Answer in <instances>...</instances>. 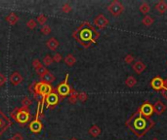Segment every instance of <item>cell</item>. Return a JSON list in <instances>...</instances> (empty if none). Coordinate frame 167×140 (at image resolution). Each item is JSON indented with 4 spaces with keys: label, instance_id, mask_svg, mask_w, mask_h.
I'll use <instances>...</instances> for the list:
<instances>
[{
    "label": "cell",
    "instance_id": "obj_1",
    "mask_svg": "<svg viewBox=\"0 0 167 140\" xmlns=\"http://www.w3.org/2000/svg\"><path fill=\"white\" fill-rule=\"evenodd\" d=\"M73 37L84 48H89L95 44L100 37V33L96 30L92 24L88 22H84L77 29L73 31Z\"/></svg>",
    "mask_w": 167,
    "mask_h": 140
},
{
    "label": "cell",
    "instance_id": "obj_2",
    "mask_svg": "<svg viewBox=\"0 0 167 140\" xmlns=\"http://www.w3.org/2000/svg\"><path fill=\"white\" fill-rule=\"evenodd\" d=\"M126 126L137 137H143L150 129L155 126V122L150 118L144 117L139 111H137L126 122Z\"/></svg>",
    "mask_w": 167,
    "mask_h": 140
},
{
    "label": "cell",
    "instance_id": "obj_3",
    "mask_svg": "<svg viewBox=\"0 0 167 140\" xmlns=\"http://www.w3.org/2000/svg\"><path fill=\"white\" fill-rule=\"evenodd\" d=\"M28 90L32 93H35L42 98H46V96L50 93L52 90H53V88L50 84H47L41 81V82H36L34 81L33 83L29 85L28 87Z\"/></svg>",
    "mask_w": 167,
    "mask_h": 140
},
{
    "label": "cell",
    "instance_id": "obj_4",
    "mask_svg": "<svg viewBox=\"0 0 167 140\" xmlns=\"http://www.w3.org/2000/svg\"><path fill=\"white\" fill-rule=\"evenodd\" d=\"M11 117L14 121L21 123V126H23L29 121V119H30V112H29V109L25 108V107L15 108L11 112Z\"/></svg>",
    "mask_w": 167,
    "mask_h": 140
},
{
    "label": "cell",
    "instance_id": "obj_5",
    "mask_svg": "<svg viewBox=\"0 0 167 140\" xmlns=\"http://www.w3.org/2000/svg\"><path fill=\"white\" fill-rule=\"evenodd\" d=\"M68 74L65 75V81L63 83H61L60 85H59V86L57 87V89H56V92H57L58 95L60 96L61 100H63L68 95H70V90H71V89H73V88L68 84Z\"/></svg>",
    "mask_w": 167,
    "mask_h": 140
},
{
    "label": "cell",
    "instance_id": "obj_6",
    "mask_svg": "<svg viewBox=\"0 0 167 140\" xmlns=\"http://www.w3.org/2000/svg\"><path fill=\"white\" fill-rule=\"evenodd\" d=\"M107 10H109V12L113 16H114V17H118L119 15H121L123 13L124 6L121 4L119 1L114 0V1H113L109 6H107Z\"/></svg>",
    "mask_w": 167,
    "mask_h": 140
},
{
    "label": "cell",
    "instance_id": "obj_7",
    "mask_svg": "<svg viewBox=\"0 0 167 140\" xmlns=\"http://www.w3.org/2000/svg\"><path fill=\"white\" fill-rule=\"evenodd\" d=\"M60 101V97H59L56 90L53 89V90L48 94L46 96V99H45V105H46L47 108L49 107H54Z\"/></svg>",
    "mask_w": 167,
    "mask_h": 140
},
{
    "label": "cell",
    "instance_id": "obj_8",
    "mask_svg": "<svg viewBox=\"0 0 167 140\" xmlns=\"http://www.w3.org/2000/svg\"><path fill=\"white\" fill-rule=\"evenodd\" d=\"M12 122L7 116L0 110V136L4 133L11 126Z\"/></svg>",
    "mask_w": 167,
    "mask_h": 140
},
{
    "label": "cell",
    "instance_id": "obj_9",
    "mask_svg": "<svg viewBox=\"0 0 167 140\" xmlns=\"http://www.w3.org/2000/svg\"><path fill=\"white\" fill-rule=\"evenodd\" d=\"M139 113L141 115H143L144 117H147V118H150L155 111H153V105L150 104V102H145L143 103L142 105L140 106V108L138 109Z\"/></svg>",
    "mask_w": 167,
    "mask_h": 140
},
{
    "label": "cell",
    "instance_id": "obj_10",
    "mask_svg": "<svg viewBox=\"0 0 167 140\" xmlns=\"http://www.w3.org/2000/svg\"><path fill=\"white\" fill-rule=\"evenodd\" d=\"M94 24L96 25L98 28L104 29L107 24H109V19L105 17L103 14H100L94 19Z\"/></svg>",
    "mask_w": 167,
    "mask_h": 140
},
{
    "label": "cell",
    "instance_id": "obj_11",
    "mask_svg": "<svg viewBox=\"0 0 167 140\" xmlns=\"http://www.w3.org/2000/svg\"><path fill=\"white\" fill-rule=\"evenodd\" d=\"M28 126L31 132H33V133H39L42 131V129H43V125H42L41 121L39 120V118H36V117H35V119L33 121H31L29 123Z\"/></svg>",
    "mask_w": 167,
    "mask_h": 140
},
{
    "label": "cell",
    "instance_id": "obj_12",
    "mask_svg": "<svg viewBox=\"0 0 167 140\" xmlns=\"http://www.w3.org/2000/svg\"><path fill=\"white\" fill-rule=\"evenodd\" d=\"M150 87L155 90H161L164 88V81L160 76H155L150 81Z\"/></svg>",
    "mask_w": 167,
    "mask_h": 140
},
{
    "label": "cell",
    "instance_id": "obj_13",
    "mask_svg": "<svg viewBox=\"0 0 167 140\" xmlns=\"http://www.w3.org/2000/svg\"><path fill=\"white\" fill-rule=\"evenodd\" d=\"M167 107L163 102H161L160 100H158L155 104H153V111L156 114V115L160 116L161 114H163L166 111Z\"/></svg>",
    "mask_w": 167,
    "mask_h": 140
},
{
    "label": "cell",
    "instance_id": "obj_14",
    "mask_svg": "<svg viewBox=\"0 0 167 140\" xmlns=\"http://www.w3.org/2000/svg\"><path fill=\"white\" fill-rule=\"evenodd\" d=\"M23 79H24V78H23V76L18 72V71H15V72L13 73L9 78L10 82L14 85V86H18V85L21 84L23 82Z\"/></svg>",
    "mask_w": 167,
    "mask_h": 140
},
{
    "label": "cell",
    "instance_id": "obj_15",
    "mask_svg": "<svg viewBox=\"0 0 167 140\" xmlns=\"http://www.w3.org/2000/svg\"><path fill=\"white\" fill-rule=\"evenodd\" d=\"M132 67H133V70L135 71V73L137 74H142L147 68L146 64L141 60H137L136 62L133 64Z\"/></svg>",
    "mask_w": 167,
    "mask_h": 140
},
{
    "label": "cell",
    "instance_id": "obj_16",
    "mask_svg": "<svg viewBox=\"0 0 167 140\" xmlns=\"http://www.w3.org/2000/svg\"><path fill=\"white\" fill-rule=\"evenodd\" d=\"M59 45H60V43H59V41L55 37L50 38L46 42V46L49 48V50H51V51H55L56 49L59 47Z\"/></svg>",
    "mask_w": 167,
    "mask_h": 140
},
{
    "label": "cell",
    "instance_id": "obj_17",
    "mask_svg": "<svg viewBox=\"0 0 167 140\" xmlns=\"http://www.w3.org/2000/svg\"><path fill=\"white\" fill-rule=\"evenodd\" d=\"M5 19H6V22H7L9 24L14 25L19 22V16L17 14H15V13H10L7 17H6Z\"/></svg>",
    "mask_w": 167,
    "mask_h": 140
},
{
    "label": "cell",
    "instance_id": "obj_18",
    "mask_svg": "<svg viewBox=\"0 0 167 140\" xmlns=\"http://www.w3.org/2000/svg\"><path fill=\"white\" fill-rule=\"evenodd\" d=\"M41 80L43 81V82L47 83V84H51L56 80V77L50 72V71H48V72H46L43 76L41 77Z\"/></svg>",
    "mask_w": 167,
    "mask_h": 140
},
{
    "label": "cell",
    "instance_id": "obj_19",
    "mask_svg": "<svg viewBox=\"0 0 167 140\" xmlns=\"http://www.w3.org/2000/svg\"><path fill=\"white\" fill-rule=\"evenodd\" d=\"M155 8L158 13H160V14H164L167 11V3L165 1H163V0H161V1H159L158 4L155 5Z\"/></svg>",
    "mask_w": 167,
    "mask_h": 140
},
{
    "label": "cell",
    "instance_id": "obj_20",
    "mask_svg": "<svg viewBox=\"0 0 167 140\" xmlns=\"http://www.w3.org/2000/svg\"><path fill=\"white\" fill-rule=\"evenodd\" d=\"M88 132H89V134L91 136H93V137H98V136L101 134V129L97 125H93L89 129Z\"/></svg>",
    "mask_w": 167,
    "mask_h": 140
},
{
    "label": "cell",
    "instance_id": "obj_21",
    "mask_svg": "<svg viewBox=\"0 0 167 140\" xmlns=\"http://www.w3.org/2000/svg\"><path fill=\"white\" fill-rule=\"evenodd\" d=\"M64 61H65V63L67 64L68 66L71 67V66L74 65L75 62H76V58H75L71 54H70V55H68V56L65 57Z\"/></svg>",
    "mask_w": 167,
    "mask_h": 140
},
{
    "label": "cell",
    "instance_id": "obj_22",
    "mask_svg": "<svg viewBox=\"0 0 167 140\" xmlns=\"http://www.w3.org/2000/svg\"><path fill=\"white\" fill-rule=\"evenodd\" d=\"M77 96H78V93L74 89H71L70 93V97H68V102L70 104H75L78 100Z\"/></svg>",
    "mask_w": 167,
    "mask_h": 140
},
{
    "label": "cell",
    "instance_id": "obj_23",
    "mask_svg": "<svg viewBox=\"0 0 167 140\" xmlns=\"http://www.w3.org/2000/svg\"><path fill=\"white\" fill-rule=\"evenodd\" d=\"M136 84H137V80H136L135 77L129 76V77L126 78V80H125V85H126V86L128 87V88H133Z\"/></svg>",
    "mask_w": 167,
    "mask_h": 140
},
{
    "label": "cell",
    "instance_id": "obj_24",
    "mask_svg": "<svg viewBox=\"0 0 167 140\" xmlns=\"http://www.w3.org/2000/svg\"><path fill=\"white\" fill-rule=\"evenodd\" d=\"M35 71H36V73L39 75V76H40V77H42V76H43V75L45 74V73H46V72H48V69H47V68L46 67H45L44 65H43V64H40V65H39V66H37L36 68H35Z\"/></svg>",
    "mask_w": 167,
    "mask_h": 140
},
{
    "label": "cell",
    "instance_id": "obj_25",
    "mask_svg": "<svg viewBox=\"0 0 167 140\" xmlns=\"http://www.w3.org/2000/svg\"><path fill=\"white\" fill-rule=\"evenodd\" d=\"M140 11L142 12L144 15L148 14V13L150 11V6L149 5V3L143 2L142 4H141V6H140Z\"/></svg>",
    "mask_w": 167,
    "mask_h": 140
},
{
    "label": "cell",
    "instance_id": "obj_26",
    "mask_svg": "<svg viewBox=\"0 0 167 140\" xmlns=\"http://www.w3.org/2000/svg\"><path fill=\"white\" fill-rule=\"evenodd\" d=\"M153 22H155V19H153V18H152L150 16H145L143 19V24L146 25V27H150V25H152L153 24Z\"/></svg>",
    "mask_w": 167,
    "mask_h": 140
},
{
    "label": "cell",
    "instance_id": "obj_27",
    "mask_svg": "<svg viewBox=\"0 0 167 140\" xmlns=\"http://www.w3.org/2000/svg\"><path fill=\"white\" fill-rule=\"evenodd\" d=\"M42 64H43V65L46 67V66H50L52 63L54 62L53 61V57H52L51 56H49V55H47V56H45L44 57H43V60H42Z\"/></svg>",
    "mask_w": 167,
    "mask_h": 140
},
{
    "label": "cell",
    "instance_id": "obj_28",
    "mask_svg": "<svg viewBox=\"0 0 167 140\" xmlns=\"http://www.w3.org/2000/svg\"><path fill=\"white\" fill-rule=\"evenodd\" d=\"M46 22H47V17H46V16H44V15H39L38 17L36 18V22H38L39 24H41L42 27L45 25Z\"/></svg>",
    "mask_w": 167,
    "mask_h": 140
},
{
    "label": "cell",
    "instance_id": "obj_29",
    "mask_svg": "<svg viewBox=\"0 0 167 140\" xmlns=\"http://www.w3.org/2000/svg\"><path fill=\"white\" fill-rule=\"evenodd\" d=\"M31 104V100L29 99L28 96H25L22 100V107H25V108H28V106Z\"/></svg>",
    "mask_w": 167,
    "mask_h": 140
},
{
    "label": "cell",
    "instance_id": "obj_30",
    "mask_svg": "<svg viewBox=\"0 0 167 140\" xmlns=\"http://www.w3.org/2000/svg\"><path fill=\"white\" fill-rule=\"evenodd\" d=\"M40 31H41L42 34H44V35H49V34L51 33V27H49L48 24H45V25H43V27H41Z\"/></svg>",
    "mask_w": 167,
    "mask_h": 140
},
{
    "label": "cell",
    "instance_id": "obj_31",
    "mask_svg": "<svg viewBox=\"0 0 167 140\" xmlns=\"http://www.w3.org/2000/svg\"><path fill=\"white\" fill-rule=\"evenodd\" d=\"M88 98V95H87V93H85V92H81L78 93V96H77V99L79 100V101L81 102H85L87 100Z\"/></svg>",
    "mask_w": 167,
    "mask_h": 140
},
{
    "label": "cell",
    "instance_id": "obj_32",
    "mask_svg": "<svg viewBox=\"0 0 167 140\" xmlns=\"http://www.w3.org/2000/svg\"><path fill=\"white\" fill-rule=\"evenodd\" d=\"M36 25H37V22L35 19H29V21L28 22V24H27V27L29 28V29H34L35 27H36Z\"/></svg>",
    "mask_w": 167,
    "mask_h": 140
},
{
    "label": "cell",
    "instance_id": "obj_33",
    "mask_svg": "<svg viewBox=\"0 0 167 140\" xmlns=\"http://www.w3.org/2000/svg\"><path fill=\"white\" fill-rule=\"evenodd\" d=\"M62 11L65 13V14H68V13L71 12V6L68 4V3H65V4L62 6Z\"/></svg>",
    "mask_w": 167,
    "mask_h": 140
},
{
    "label": "cell",
    "instance_id": "obj_34",
    "mask_svg": "<svg viewBox=\"0 0 167 140\" xmlns=\"http://www.w3.org/2000/svg\"><path fill=\"white\" fill-rule=\"evenodd\" d=\"M124 61H125L127 64L132 63L134 61V57L132 56V55H127V56L125 57V58H124Z\"/></svg>",
    "mask_w": 167,
    "mask_h": 140
},
{
    "label": "cell",
    "instance_id": "obj_35",
    "mask_svg": "<svg viewBox=\"0 0 167 140\" xmlns=\"http://www.w3.org/2000/svg\"><path fill=\"white\" fill-rule=\"evenodd\" d=\"M62 60H63V57L59 53H56L53 56V61H55V62H61Z\"/></svg>",
    "mask_w": 167,
    "mask_h": 140
},
{
    "label": "cell",
    "instance_id": "obj_36",
    "mask_svg": "<svg viewBox=\"0 0 167 140\" xmlns=\"http://www.w3.org/2000/svg\"><path fill=\"white\" fill-rule=\"evenodd\" d=\"M6 80H7V78H6L5 75H3L2 73H0V87L3 86V85L5 84Z\"/></svg>",
    "mask_w": 167,
    "mask_h": 140
},
{
    "label": "cell",
    "instance_id": "obj_37",
    "mask_svg": "<svg viewBox=\"0 0 167 140\" xmlns=\"http://www.w3.org/2000/svg\"><path fill=\"white\" fill-rule=\"evenodd\" d=\"M13 140H24V137L22 136L21 133H16V134H14V136L12 137Z\"/></svg>",
    "mask_w": 167,
    "mask_h": 140
},
{
    "label": "cell",
    "instance_id": "obj_38",
    "mask_svg": "<svg viewBox=\"0 0 167 140\" xmlns=\"http://www.w3.org/2000/svg\"><path fill=\"white\" fill-rule=\"evenodd\" d=\"M41 64V62H40V60H38V58H34L33 60H32V65H33V67L34 68H36L37 66H39Z\"/></svg>",
    "mask_w": 167,
    "mask_h": 140
},
{
    "label": "cell",
    "instance_id": "obj_39",
    "mask_svg": "<svg viewBox=\"0 0 167 140\" xmlns=\"http://www.w3.org/2000/svg\"><path fill=\"white\" fill-rule=\"evenodd\" d=\"M160 92H161V94H162V96L164 97L165 99H167V88L166 87H164L163 88V89L160 90Z\"/></svg>",
    "mask_w": 167,
    "mask_h": 140
},
{
    "label": "cell",
    "instance_id": "obj_40",
    "mask_svg": "<svg viewBox=\"0 0 167 140\" xmlns=\"http://www.w3.org/2000/svg\"><path fill=\"white\" fill-rule=\"evenodd\" d=\"M163 81H164V87H166V88H167V78H166L165 80H163Z\"/></svg>",
    "mask_w": 167,
    "mask_h": 140
},
{
    "label": "cell",
    "instance_id": "obj_41",
    "mask_svg": "<svg viewBox=\"0 0 167 140\" xmlns=\"http://www.w3.org/2000/svg\"><path fill=\"white\" fill-rule=\"evenodd\" d=\"M70 140H77V139H76V138H75V137H73V138H71Z\"/></svg>",
    "mask_w": 167,
    "mask_h": 140
},
{
    "label": "cell",
    "instance_id": "obj_42",
    "mask_svg": "<svg viewBox=\"0 0 167 140\" xmlns=\"http://www.w3.org/2000/svg\"><path fill=\"white\" fill-rule=\"evenodd\" d=\"M152 140H158V138H153Z\"/></svg>",
    "mask_w": 167,
    "mask_h": 140
},
{
    "label": "cell",
    "instance_id": "obj_43",
    "mask_svg": "<svg viewBox=\"0 0 167 140\" xmlns=\"http://www.w3.org/2000/svg\"><path fill=\"white\" fill-rule=\"evenodd\" d=\"M8 140H13V139H12V138H9Z\"/></svg>",
    "mask_w": 167,
    "mask_h": 140
}]
</instances>
